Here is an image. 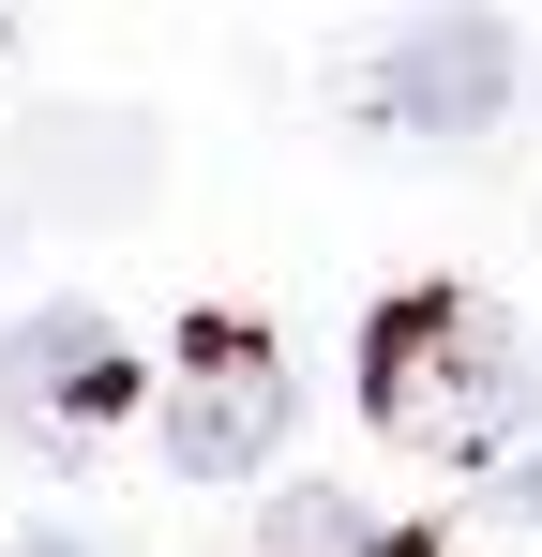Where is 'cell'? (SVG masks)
<instances>
[{"label":"cell","instance_id":"obj_1","mask_svg":"<svg viewBox=\"0 0 542 557\" xmlns=\"http://www.w3.org/2000/svg\"><path fill=\"white\" fill-rule=\"evenodd\" d=\"M361 407H377V437H407V453L482 467V453H513L542 422V362H528V332H513L497 301L407 286V301H377V332H361Z\"/></svg>","mask_w":542,"mask_h":557},{"label":"cell","instance_id":"obj_2","mask_svg":"<svg viewBox=\"0 0 542 557\" xmlns=\"http://www.w3.org/2000/svg\"><path fill=\"white\" fill-rule=\"evenodd\" d=\"M271 437H286V362H271V332L196 317V332H181V376H167V467L181 482H257Z\"/></svg>","mask_w":542,"mask_h":557},{"label":"cell","instance_id":"obj_3","mask_svg":"<svg viewBox=\"0 0 542 557\" xmlns=\"http://www.w3.org/2000/svg\"><path fill=\"white\" fill-rule=\"evenodd\" d=\"M121 407H136V347H121L90 301H46V317L0 332V422H30V437H106Z\"/></svg>","mask_w":542,"mask_h":557},{"label":"cell","instance_id":"obj_4","mask_svg":"<svg viewBox=\"0 0 542 557\" xmlns=\"http://www.w3.org/2000/svg\"><path fill=\"white\" fill-rule=\"evenodd\" d=\"M497 106H513V30L497 15H422L377 61V121H407V136H482Z\"/></svg>","mask_w":542,"mask_h":557},{"label":"cell","instance_id":"obj_5","mask_svg":"<svg viewBox=\"0 0 542 557\" xmlns=\"http://www.w3.org/2000/svg\"><path fill=\"white\" fill-rule=\"evenodd\" d=\"M136 182H151V136H136V121H46V196L121 211Z\"/></svg>","mask_w":542,"mask_h":557},{"label":"cell","instance_id":"obj_6","mask_svg":"<svg viewBox=\"0 0 542 557\" xmlns=\"http://www.w3.org/2000/svg\"><path fill=\"white\" fill-rule=\"evenodd\" d=\"M271 557H361V528L332 497H286V512H271Z\"/></svg>","mask_w":542,"mask_h":557},{"label":"cell","instance_id":"obj_7","mask_svg":"<svg viewBox=\"0 0 542 557\" xmlns=\"http://www.w3.org/2000/svg\"><path fill=\"white\" fill-rule=\"evenodd\" d=\"M513 497H528V512H542V467H528V482H513Z\"/></svg>","mask_w":542,"mask_h":557},{"label":"cell","instance_id":"obj_8","mask_svg":"<svg viewBox=\"0 0 542 557\" xmlns=\"http://www.w3.org/2000/svg\"><path fill=\"white\" fill-rule=\"evenodd\" d=\"M15 557H76V543H15Z\"/></svg>","mask_w":542,"mask_h":557}]
</instances>
